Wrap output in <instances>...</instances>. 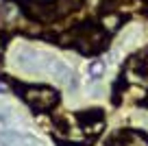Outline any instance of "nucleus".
Instances as JSON below:
<instances>
[{
    "mask_svg": "<svg viewBox=\"0 0 148 146\" xmlns=\"http://www.w3.org/2000/svg\"><path fill=\"white\" fill-rule=\"evenodd\" d=\"M22 98L35 111H50L59 105V92L48 85H22Z\"/></svg>",
    "mask_w": 148,
    "mask_h": 146,
    "instance_id": "nucleus-1",
    "label": "nucleus"
},
{
    "mask_svg": "<svg viewBox=\"0 0 148 146\" xmlns=\"http://www.w3.org/2000/svg\"><path fill=\"white\" fill-rule=\"evenodd\" d=\"M22 9L33 22H52L57 20L55 7H52V0H22Z\"/></svg>",
    "mask_w": 148,
    "mask_h": 146,
    "instance_id": "nucleus-2",
    "label": "nucleus"
},
{
    "mask_svg": "<svg viewBox=\"0 0 148 146\" xmlns=\"http://www.w3.org/2000/svg\"><path fill=\"white\" fill-rule=\"evenodd\" d=\"M76 120H79V127L89 135V140L96 137V135H100L102 129H105V114H102L100 109L81 111V114L76 116Z\"/></svg>",
    "mask_w": 148,
    "mask_h": 146,
    "instance_id": "nucleus-3",
    "label": "nucleus"
},
{
    "mask_svg": "<svg viewBox=\"0 0 148 146\" xmlns=\"http://www.w3.org/2000/svg\"><path fill=\"white\" fill-rule=\"evenodd\" d=\"M120 24H122V15H120V13L107 11V13L100 18V24H98V28H100V31L105 33L107 37H109L111 33H116L118 28H120Z\"/></svg>",
    "mask_w": 148,
    "mask_h": 146,
    "instance_id": "nucleus-4",
    "label": "nucleus"
},
{
    "mask_svg": "<svg viewBox=\"0 0 148 146\" xmlns=\"http://www.w3.org/2000/svg\"><path fill=\"white\" fill-rule=\"evenodd\" d=\"M85 0H52V7H55L57 18H63V15H70L74 11H79L83 7Z\"/></svg>",
    "mask_w": 148,
    "mask_h": 146,
    "instance_id": "nucleus-5",
    "label": "nucleus"
},
{
    "mask_svg": "<svg viewBox=\"0 0 148 146\" xmlns=\"http://www.w3.org/2000/svg\"><path fill=\"white\" fill-rule=\"evenodd\" d=\"M102 74V61H94L92 65H89V76L92 79H98Z\"/></svg>",
    "mask_w": 148,
    "mask_h": 146,
    "instance_id": "nucleus-6",
    "label": "nucleus"
},
{
    "mask_svg": "<svg viewBox=\"0 0 148 146\" xmlns=\"http://www.w3.org/2000/svg\"><path fill=\"white\" fill-rule=\"evenodd\" d=\"M0 92H7V85H5V83H0Z\"/></svg>",
    "mask_w": 148,
    "mask_h": 146,
    "instance_id": "nucleus-7",
    "label": "nucleus"
},
{
    "mask_svg": "<svg viewBox=\"0 0 148 146\" xmlns=\"http://www.w3.org/2000/svg\"><path fill=\"white\" fill-rule=\"evenodd\" d=\"M0 55H2V41H0Z\"/></svg>",
    "mask_w": 148,
    "mask_h": 146,
    "instance_id": "nucleus-8",
    "label": "nucleus"
}]
</instances>
